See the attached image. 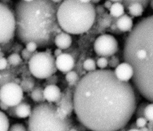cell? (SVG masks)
<instances>
[{
	"instance_id": "15",
	"label": "cell",
	"mask_w": 153,
	"mask_h": 131,
	"mask_svg": "<svg viewBox=\"0 0 153 131\" xmlns=\"http://www.w3.org/2000/svg\"><path fill=\"white\" fill-rule=\"evenodd\" d=\"M72 42L71 36L63 31L59 33L56 35L54 39V45H55L57 48L65 50L69 48Z\"/></svg>"
},
{
	"instance_id": "9",
	"label": "cell",
	"mask_w": 153,
	"mask_h": 131,
	"mask_svg": "<svg viewBox=\"0 0 153 131\" xmlns=\"http://www.w3.org/2000/svg\"><path fill=\"white\" fill-rule=\"evenodd\" d=\"M23 98V91L19 84L7 83L0 87V100L8 107L19 104Z\"/></svg>"
},
{
	"instance_id": "17",
	"label": "cell",
	"mask_w": 153,
	"mask_h": 131,
	"mask_svg": "<svg viewBox=\"0 0 153 131\" xmlns=\"http://www.w3.org/2000/svg\"><path fill=\"white\" fill-rule=\"evenodd\" d=\"M14 111L17 118H25L29 117L31 114L32 108L29 103L22 101L19 104L14 107Z\"/></svg>"
},
{
	"instance_id": "6",
	"label": "cell",
	"mask_w": 153,
	"mask_h": 131,
	"mask_svg": "<svg viewBox=\"0 0 153 131\" xmlns=\"http://www.w3.org/2000/svg\"><path fill=\"white\" fill-rule=\"evenodd\" d=\"M28 66L31 74L39 79H47L57 71L55 58L50 52L45 51L35 52L29 59Z\"/></svg>"
},
{
	"instance_id": "20",
	"label": "cell",
	"mask_w": 153,
	"mask_h": 131,
	"mask_svg": "<svg viewBox=\"0 0 153 131\" xmlns=\"http://www.w3.org/2000/svg\"><path fill=\"white\" fill-rule=\"evenodd\" d=\"M44 89L41 86L34 87L30 92V97L32 99L36 102L42 103L45 102V98L43 94Z\"/></svg>"
},
{
	"instance_id": "34",
	"label": "cell",
	"mask_w": 153,
	"mask_h": 131,
	"mask_svg": "<svg viewBox=\"0 0 153 131\" xmlns=\"http://www.w3.org/2000/svg\"><path fill=\"white\" fill-rule=\"evenodd\" d=\"M147 123H148V121L145 117H139V118H137L135 124L138 129H140L143 127H145Z\"/></svg>"
},
{
	"instance_id": "46",
	"label": "cell",
	"mask_w": 153,
	"mask_h": 131,
	"mask_svg": "<svg viewBox=\"0 0 153 131\" xmlns=\"http://www.w3.org/2000/svg\"><path fill=\"white\" fill-rule=\"evenodd\" d=\"M68 131H78V129H76V127H75V126L74 125V126H72L71 129H69V130Z\"/></svg>"
},
{
	"instance_id": "31",
	"label": "cell",
	"mask_w": 153,
	"mask_h": 131,
	"mask_svg": "<svg viewBox=\"0 0 153 131\" xmlns=\"http://www.w3.org/2000/svg\"><path fill=\"white\" fill-rule=\"evenodd\" d=\"M8 131H27V130H26V128L23 124L17 123L13 124L10 127H9Z\"/></svg>"
},
{
	"instance_id": "40",
	"label": "cell",
	"mask_w": 153,
	"mask_h": 131,
	"mask_svg": "<svg viewBox=\"0 0 153 131\" xmlns=\"http://www.w3.org/2000/svg\"><path fill=\"white\" fill-rule=\"evenodd\" d=\"M75 127H76V129H78V131H86L87 130V128L81 123H79L78 124H76V125H75Z\"/></svg>"
},
{
	"instance_id": "2",
	"label": "cell",
	"mask_w": 153,
	"mask_h": 131,
	"mask_svg": "<svg viewBox=\"0 0 153 131\" xmlns=\"http://www.w3.org/2000/svg\"><path fill=\"white\" fill-rule=\"evenodd\" d=\"M123 58L133 68L135 89L148 102L153 101V15L139 20L127 35Z\"/></svg>"
},
{
	"instance_id": "42",
	"label": "cell",
	"mask_w": 153,
	"mask_h": 131,
	"mask_svg": "<svg viewBox=\"0 0 153 131\" xmlns=\"http://www.w3.org/2000/svg\"><path fill=\"white\" fill-rule=\"evenodd\" d=\"M63 53L62 52V50L59 49V48H57L54 50V57L56 58V57H57L58 56H59L60 54H62Z\"/></svg>"
},
{
	"instance_id": "14",
	"label": "cell",
	"mask_w": 153,
	"mask_h": 131,
	"mask_svg": "<svg viewBox=\"0 0 153 131\" xmlns=\"http://www.w3.org/2000/svg\"><path fill=\"white\" fill-rule=\"evenodd\" d=\"M62 91L60 88L54 84L47 85L43 91L45 100L48 103H56L60 99Z\"/></svg>"
},
{
	"instance_id": "4",
	"label": "cell",
	"mask_w": 153,
	"mask_h": 131,
	"mask_svg": "<svg viewBox=\"0 0 153 131\" xmlns=\"http://www.w3.org/2000/svg\"><path fill=\"white\" fill-rule=\"evenodd\" d=\"M57 20L62 31L72 35L87 32L96 18L95 6L88 0H66L59 4Z\"/></svg>"
},
{
	"instance_id": "16",
	"label": "cell",
	"mask_w": 153,
	"mask_h": 131,
	"mask_svg": "<svg viewBox=\"0 0 153 131\" xmlns=\"http://www.w3.org/2000/svg\"><path fill=\"white\" fill-rule=\"evenodd\" d=\"M116 24L117 28L121 33L130 32L133 27L132 18L127 14H124L118 18Z\"/></svg>"
},
{
	"instance_id": "44",
	"label": "cell",
	"mask_w": 153,
	"mask_h": 131,
	"mask_svg": "<svg viewBox=\"0 0 153 131\" xmlns=\"http://www.w3.org/2000/svg\"><path fill=\"white\" fill-rule=\"evenodd\" d=\"M0 108L3 111H7L8 108V107L5 104H4L3 102H0Z\"/></svg>"
},
{
	"instance_id": "1",
	"label": "cell",
	"mask_w": 153,
	"mask_h": 131,
	"mask_svg": "<svg viewBox=\"0 0 153 131\" xmlns=\"http://www.w3.org/2000/svg\"><path fill=\"white\" fill-rule=\"evenodd\" d=\"M74 111L79 123L91 131L123 129L137 106L130 82L117 79L114 70H96L85 74L74 89Z\"/></svg>"
},
{
	"instance_id": "37",
	"label": "cell",
	"mask_w": 153,
	"mask_h": 131,
	"mask_svg": "<svg viewBox=\"0 0 153 131\" xmlns=\"http://www.w3.org/2000/svg\"><path fill=\"white\" fill-rule=\"evenodd\" d=\"M8 62L5 58L1 57L0 58V70H3L5 69L7 67Z\"/></svg>"
},
{
	"instance_id": "13",
	"label": "cell",
	"mask_w": 153,
	"mask_h": 131,
	"mask_svg": "<svg viewBox=\"0 0 153 131\" xmlns=\"http://www.w3.org/2000/svg\"><path fill=\"white\" fill-rule=\"evenodd\" d=\"M114 72L117 79L124 82H128L133 75L132 67L125 62L120 63L115 68Z\"/></svg>"
},
{
	"instance_id": "38",
	"label": "cell",
	"mask_w": 153,
	"mask_h": 131,
	"mask_svg": "<svg viewBox=\"0 0 153 131\" xmlns=\"http://www.w3.org/2000/svg\"><path fill=\"white\" fill-rule=\"evenodd\" d=\"M95 11H96V15H99L105 12L104 7H103V5H97L96 7H95Z\"/></svg>"
},
{
	"instance_id": "41",
	"label": "cell",
	"mask_w": 153,
	"mask_h": 131,
	"mask_svg": "<svg viewBox=\"0 0 153 131\" xmlns=\"http://www.w3.org/2000/svg\"><path fill=\"white\" fill-rule=\"evenodd\" d=\"M112 4V3L111 2V1H107L103 3V7H104V8H106L109 10L110 9Z\"/></svg>"
},
{
	"instance_id": "49",
	"label": "cell",
	"mask_w": 153,
	"mask_h": 131,
	"mask_svg": "<svg viewBox=\"0 0 153 131\" xmlns=\"http://www.w3.org/2000/svg\"><path fill=\"white\" fill-rule=\"evenodd\" d=\"M1 73H0V79H1Z\"/></svg>"
},
{
	"instance_id": "7",
	"label": "cell",
	"mask_w": 153,
	"mask_h": 131,
	"mask_svg": "<svg viewBox=\"0 0 153 131\" xmlns=\"http://www.w3.org/2000/svg\"><path fill=\"white\" fill-rule=\"evenodd\" d=\"M16 32L14 11L6 4L0 2V45L12 40Z\"/></svg>"
},
{
	"instance_id": "19",
	"label": "cell",
	"mask_w": 153,
	"mask_h": 131,
	"mask_svg": "<svg viewBox=\"0 0 153 131\" xmlns=\"http://www.w3.org/2000/svg\"><path fill=\"white\" fill-rule=\"evenodd\" d=\"M109 11V14L111 17L114 18H119L124 14V8L122 2L112 3Z\"/></svg>"
},
{
	"instance_id": "32",
	"label": "cell",
	"mask_w": 153,
	"mask_h": 131,
	"mask_svg": "<svg viewBox=\"0 0 153 131\" xmlns=\"http://www.w3.org/2000/svg\"><path fill=\"white\" fill-rule=\"evenodd\" d=\"M120 64V60L118 58L115 56L113 55L110 57L109 60H108V65L112 68H116Z\"/></svg>"
},
{
	"instance_id": "23",
	"label": "cell",
	"mask_w": 153,
	"mask_h": 131,
	"mask_svg": "<svg viewBox=\"0 0 153 131\" xmlns=\"http://www.w3.org/2000/svg\"><path fill=\"white\" fill-rule=\"evenodd\" d=\"M10 123L7 116L0 110V131H8Z\"/></svg>"
},
{
	"instance_id": "3",
	"label": "cell",
	"mask_w": 153,
	"mask_h": 131,
	"mask_svg": "<svg viewBox=\"0 0 153 131\" xmlns=\"http://www.w3.org/2000/svg\"><path fill=\"white\" fill-rule=\"evenodd\" d=\"M59 5L52 0L18 1L14 11L18 39L25 44L33 42L39 48L53 46L55 36L62 31L56 17Z\"/></svg>"
},
{
	"instance_id": "25",
	"label": "cell",
	"mask_w": 153,
	"mask_h": 131,
	"mask_svg": "<svg viewBox=\"0 0 153 131\" xmlns=\"http://www.w3.org/2000/svg\"><path fill=\"white\" fill-rule=\"evenodd\" d=\"M8 64L12 66H18L22 61V58L21 56L17 53H12L7 57Z\"/></svg>"
},
{
	"instance_id": "47",
	"label": "cell",
	"mask_w": 153,
	"mask_h": 131,
	"mask_svg": "<svg viewBox=\"0 0 153 131\" xmlns=\"http://www.w3.org/2000/svg\"><path fill=\"white\" fill-rule=\"evenodd\" d=\"M91 2L92 4H93L94 5V4H97V3H99L100 2V1L99 0H94V1H90Z\"/></svg>"
},
{
	"instance_id": "30",
	"label": "cell",
	"mask_w": 153,
	"mask_h": 131,
	"mask_svg": "<svg viewBox=\"0 0 153 131\" xmlns=\"http://www.w3.org/2000/svg\"><path fill=\"white\" fill-rule=\"evenodd\" d=\"M96 66H97L100 70L105 69L108 65V60L107 58L99 57L96 62Z\"/></svg>"
},
{
	"instance_id": "21",
	"label": "cell",
	"mask_w": 153,
	"mask_h": 131,
	"mask_svg": "<svg viewBox=\"0 0 153 131\" xmlns=\"http://www.w3.org/2000/svg\"><path fill=\"white\" fill-rule=\"evenodd\" d=\"M65 79L69 83V85H70L69 87H75L76 83L79 80V77L76 71L71 70L66 73Z\"/></svg>"
},
{
	"instance_id": "51",
	"label": "cell",
	"mask_w": 153,
	"mask_h": 131,
	"mask_svg": "<svg viewBox=\"0 0 153 131\" xmlns=\"http://www.w3.org/2000/svg\"><path fill=\"white\" fill-rule=\"evenodd\" d=\"M0 102H1V100H0Z\"/></svg>"
},
{
	"instance_id": "12",
	"label": "cell",
	"mask_w": 153,
	"mask_h": 131,
	"mask_svg": "<svg viewBox=\"0 0 153 131\" xmlns=\"http://www.w3.org/2000/svg\"><path fill=\"white\" fill-rule=\"evenodd\" d=\"M55 64L57 70L66 73L74 68L75 60L69 54L62 53L55 58Z\"/></svg>"
},
{
	"instance_id": "11",
	"label": "cell",
	"mask_w": 153,
	"mask_h": 131,
	"mask_svg": "<svg viewBox=\"0 0 153 131\" xmlns=\"http://www.w3.org/2000/svg\"><path fill=\"white\" fill-rule=\"evenodd\" d=\"M150 1L148 0H127L123 1L122 4L128 13L133 17H140L142 15Z\"/></svg>"
},
{
	"instance_id": "52",
	"label": "cell",
	"mask_w": 153,
	"mask_h": 131,
	"mask_svg": "<svg viewBox=\"0 0 153 131\" xmlns=\"http://www.w3.org/2000/svg\"><path fill=\"white\" fill-rule=\"evenodd\" d=\"M149 131H150V130H149Z\"/></svg>"
},
{
	"instance_id": "45",
	"label": "cell",
	"mask_w": 153,
	"mask_h": 131,
	"mask_svg": "<svg viewBox=\"0 0 153 131\" xmlns=\"http://www.w3.org/2000/svg\"><path fill=\"white\" fill-rule=\"evenodd\" d=\"M128 128H129V129H138V128H137V127L136 126V125L135 123H131V124L129 126Z\"/></svg>"
},
{
	"instance_id": "24",
	"label": "cell",
	"mask_w": 153,
	"mask_h": 131,
	"mask_svg": "<svg viewBox=\"0 0 153 131\" xmlns=\"http://www.w3.org/2000/svg\"><path fill=\"white\" fill-rule=\"evenodd\" d=\"M82 67L84 69L88 72L94 71L96 70V61L92 58H87L84 61Z\"/></svg>"
},
{
	"instance_id": "35",
	"label": "cell",
	"mask_w": 153,
	"mask_h": 131,
	"mask_svg": "<svg viewBox=\"0 0 153 131\" xmlns=\"http://www.w3.org/2000/svg\"><path fill=\"white\" fill-rule=\"evenodd\" d=\"M26 45V47L25 48L30 52L32 53H34L36 52V49L38 48V45H36V43L33 42H29L28 43H27Z\"/></svg>"
},
{
	"instance_id": "10",
	"label": "cell",
	"mask_w": 153,
	"mask_h": 131,
	"mask_svg": "<svg viewBox=\"0 0 153 131\" xmlns=\"http://www.w3.org/2000/svg\"><path fill=\"white\" fill-rule=\"evenodd\" d=\"M74 87H68L61 93L60 99L55 103V105L62 109L68 115L71 117L74 111L73 93Z\"/></svg>"
},
{
	"instance_id": "48",
	"label": "cell",
	"mask_w": 153,
	"mask_h": 131,
	"mask_svg": "<svg viewBox=\"0 0 153 131\" xmlns=\"http://www.w3.org/2000/svg\"><path fill=\"white\" fill-rule=\"evenodd\" d=\"M127 131H140L139 129H128Z\"/></svg>"
},
{
	"instance_id": "18",
	"label": "cell",
	"mask_w": 153,
	"mask_h": 131,
	"mask_svg": "<svg viewBox=\"0 0 153 131\" xmlns=\"http://www.w3.org/2000/svg\"><path fill=\"white\" fill-rule=\"evenodd\" d=\"M97 16H99L98 18L96 19L97 20V24L102 29H108L112 23V17L110 14L105 12L99 15H96V17Z\"/></svg>"
},
{
	"instance_id": "36",
	"label": "cell",
	"mask_w": 153,
	"mask_h": 131,
	"mask_svg": "<svg viewBox=\"0 0 153 131\" xmlns=\"http://www.w3.org/2000/svg\"><path fill=\"white\" fill-rule=\"evenodd\" d=\"M34 53L30 52L26 48H24L21 51V57L25 60H29Z\"/></svg>"
},
{
	"instance_id": "50",
	"label": "cell",
	"mask_w": 153,
	"mask_h": 131,
	"mask_svg": "<svg viewBox=\"0 0 153 131\" xmlns=\"http://www.w3.org/2000/svg\"><path fill=\"white\" fill-rule=\"evenodd\" d=\"M1 47H0V52H1Z\"/></svg>"
},
{
	"instance_id": "5",
	"label": "cell",
	"mask_w": 153,
	"mask_h": 131,
	"mask_svg": "<svg viewBox=\"0 0 153 131\" xmlns=\"http://www.w3.org/2000/svg\"><path fill=\"white\" fill-rule=\"evenodd\" d=\"M56 106L44 102L38 104L32 109L28 119L29 131H68L75 125L71 116L60 120L56 116Z\"/></svg>"
},
{
	"instance_id": "33",
	"label": "cell",
	"mask_w": 153,
	"mask_h": 131,
	"mask_svg": "<svg viewBox=\"0 0 153 131\" xmlns=\"http://www.w3.org/2000/svg\"><path fill=\"white\" fill-rule=\"evenodd\" d=\"M56 116L60 120H65L68 117L66 113L60 108L57 107L56 110Z\"/></svg>"
},
{
	"instance_id": "39",
	"label": "cell",
	"mask_w": 153,
	"mask_h": 131,
	"mask_svg": "<svg viewBox=\"0 0 153 131\" xmlns=\"http://www.w3.org/2000/svg\"><path fill=\"white\" fill-rule=\"evenodd\" d=\"M7 112L8 113V114L13 117H15L17 118L16 114H15V111H14V107H8V110H7Z\"/></svg>"
},
{
	"instance_id": "26",
	"label": "cell",
	"mask_w": 153,
	"mask_h": 131,
	"mask_svg": "<svg viewBox=\"0 0 153 131\" xmlns=\"http://www.w3.org/2000/svg\"><path fill=\"white\" fill-rule=\"evenodd\" d=\"M1 74V78L0 79V87H1L2 85L10 83V82H13L14 81V77L8 71H3V73Z\"/></svg>"
},
{
	"instance_id": "27",
	"label": "cell",
	"mask_w": 153,
	"mask_h": 131,
	"mask_svg": "<svg viewBox=\"0 0 153 131\" xmlns=\"http://www.w3.org/2000/svg\"><path fill=\"white\" fill-rule=\"evenodd\" d=\"M149 102H142L140 104H139L138 106H136L135 111H134V114L135 117L137 118L139 117H144V110L146 107V106L149 104Z\"/></svg>"
},
{
	"instance_id": "28",
	"label": "cell",
	"mask_w": 153,
	"mask_h": 131,
	"mask_svg": "<svg viewBox=\"0 0 153 131\" xmlns=\"http://www.w3.org/2000/svg\"><path fill=\"white\" fill-rule=\"evenodd\" d=\"M144 117L148 121L153 120V104L149 103L144 110Z\"/></svg>"
},
{
	"instance_id": "8",
	"label": "cell",
	"mask_w": 153,
	"mask_h": 131,
	"mask_svg": "<svg viewBox=\"0 0 153 131\" xmlns=\"http://www.w3.org/2000/svg\"><path fill=\"white\" fill-rule=\"evenodd\" d=\"M94 51L100 57H111L118 50V43L116 38L110 34L99 36L94 42Z\"/></svg>"
},
{
	"instance_id": "22",
	"label": "cell",
	"mask_w": 153,
	"mask_h": 131,
	"mask_svg": "<svg viewBox=\"0 0 153 131\" xmlns=\"http://www.w3.org/2000/svg\"><path fill=\"white\" fill-rule=\"evenodd\" d=\"M34 79H33L31 77L26 78L21 82L19 85L22 88L23 92H28L30 91H31L32 89L34 88Z\"/></svg>"
},
{
	"instance_id": "29",
	"label": "cell",
	"mask_w": 153,
	"mask_h": 131,
	"mask_svg": "<svg viewBox=\"0 0 153 131\" xmlns=\"http://www.w3.org/2000/svg\"><path fill=\"white\" fill-rule=\"evenodd\" d=\"M118 18H114L112 17V23L111 26H109V27L107 29L109 32L113 33V34H115V35H120L122 33L118 30V29L117 27V24H116V22H117V20Z\"/></svg>"
},
{
	"instance_id": "43",
	"label": "cell",
	"mask_w": 153,
	"mask_h": 131,
	"mask_svg": "<svg viewBox=\"0 0 153 131\" xmlns=\"http://www.w3.org/2000/svg\"><path fill=\"white\" fill-rule=\"evenodd\" d=\"M146 127L148 128V129L150 131H152L153 130V124H152V121H148Z\"/></svg>"
}]
</instances>
